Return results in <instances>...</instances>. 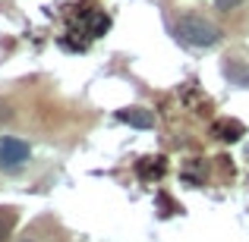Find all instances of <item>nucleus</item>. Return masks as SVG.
Wrapping results in <instances>:
<instances>
[{
  "instance_id": "f03ea898",
  "label": "nucleus",
  "mask_w": 249,
  "mask_h": 242,
  "mask_svg": "<svg viewBox=\"0 0 249 242\" xmlns=\"http://www.w3.org/2000/svg\"><path fill=\"white\" fill-rule=\"evenodd\" d=\"M29 142L16 139V135H0V170H19L29 161Z\"/></svg>"
},
{
  "instance_id": "0eeeda50",
  "label": "nucleus",
  "mask_w": 249,
  "mask_h": 242,
  "mask_svg": "<svg viewBox=\"0 0 249 242\" xmlns=\"http://www.w3.org/2000/svg\"><path fill=\"white\" fill-rule=\"evenodd\" d=\"M161 173H164V161H161V158H145L139 163V176H145V179L161 176Z\"/></svg>"
},
{
  "instance_id": "423d86ee",
  "label": "nucleus",
  "mask_w": 249,
  "mask_h": 242,
  "mask_svg": "<svg viewBox=\"0 0 249 242\" xmlns=\"http://www.w3.org/2000/svg\"><path fill=\"white\" fill-rule=\"evenodd\" d=\"M13 226H16V208H0V242L10 239Z\"/></svg>"
},
{
  "instance_id": "f257e3e1",
  "label": "nucleus",
  "mask_w": 249,
  "mask_h": 242,
  "mask_svg": "<svg viewBox=\"0 0 249 242\" xmlns=\"http://www.w3.org/2000/svg\"><path fill=\"white\" fill-rule=\"evenodd\" d=\"M174 35L180 38L189 48H214L221 41V29L214 22H208L205 16H196V13H186V16L177 19Z\"/></svg>"
},
{
  "instance_id": "20e7f679",
  "label": "nucleus",
  "mask_w": 249,
  "mask_h": 242,
  "mask_svg": "<svg viewBox=\"0 0 249 242\" xmlns=\"http://www.w3.org/2000/svg\"><path fill=\"white\" fill-rule=\"evenodd\" d=\"M212 132L218 135L221 142H237L240 135L246 132V129H243V123H240V120H214Z\"/></svg>"
},
{
  "instance_id": "7ed1b4c3",
  "label": "nucleus",
  "mask_w": 249,
  "mask_h": 242,
  "mask_svg": "<svg viewBox=\"0 0 249 242\" xmlns=\"http://www.w3.org/2000/svg\"><path fill=\"white\" fill-rule=\"evenodd\" d=\"M117 120L126 123V126H133V129H152V126H155L152 110H145V107H126V110H117Z\"/></svg>"
},
{
  "instance_id": "9d476101",
  "label": "nucleus",
  "mask_w": 249,
  "mask_h": 242,
  "mask_svg": "<svg viewBox=\"0 0 249 242\" xmlns=\"http://www.w3.org/2000/svg\"><path fill=\"white\" fill-rule=\"evenodd\" d=\"M19 242H32V239H19Z\"/></svg>"
},
{
  "instance_id": "1a4fd4ad",
  "label": "nucleus",
  "mask_w": 249,
  "mask_h": 242,
  "mask_svg": "<svg viewBox=\"0 0 249 242\" xmlns=\"http://www.w3.org/2000/svg\"><path fill=\"white\" fill-rule=\"evenodd\" d=\"M240 3H243V0H214V6H218V10H233V6H240Z\"/></svg>"
},
{
  "instance_id": "6e6552de",
  "label": "nucleus",
  "mask_w": 249,
  "mask_h": 242,
  "mask_svg": "<svg viewBox=\"0 0 249 242\" xmlns=\"http://www.w3.org/2000/svg\"><path fill=\"white\" fill-rule=\"evenodd\" d=\"M107 25H110V19L104 16V13H95V16H91V22H89V35H104V32H107Z\"/></svg>"
},
{
  "instance_id": "39448f33",
  "label": "nucleus",
  "mask_w": 249,
  "mask_h": 242,
  "mask_svg": "<svg viewBox=\"0 0 249 242\" xmlns=\"http://www.w3.org/2000/svg\"><path fill=\"white\" fill-rule=\"evenodd\" d=\"M224 76L233 85H240V88H249V63H243V60H227L224 63Z\"/></svg>"
}]
</instances>
